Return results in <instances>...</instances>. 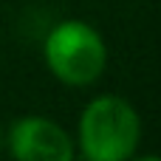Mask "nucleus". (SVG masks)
Masks as SVG:
<instances>
[{
    "instance_id": "nucleus-3",
    "label": "nucleus",
    "mask_w": 161,
    "mask_h": 161,
    "mask_svg": "<svg viewBox=\"0 0 161 161\" xmlns=\"http://www.w3.org/2000/svg\"><path fill=\"white\" fill-rule=\"evenodd\" d=\"M17 161H71L74 139L45 116H20L11 122L3 144Z\"/></svg>"
},
{
    "instance_id": "nucleus-4",
    "label": "nucleus",
    "mask_w": 161,
    "mask_h": 161,
    "mask_svg": "<svg viewBox=\"0 0 161 161\" xmlns=\"http://www.w3.org/2000/svg\"><path fill=\"white\" fill-rule=\"evenodd\" d=\"M3 144H6V136H3V130H0V150H3Z\"/></svg>"
},
{
    "instance_id": "nucleus-2",
    "label": "nucleus",
    "mask_w": 161,
    "mask_h": 161,
    "mask_svg": "<svg viewBox=\"0 0 161 161\" xmlns=\"http://www.w3.org/2000/svg\"><path fill=\"white\" fill-rule=\"evenodd\" d=\"M42 59L51 76H57L62 85L85 88L102 76L108 65V48L91 23L62 20L48 31L42 42Z\"/></svg>"
},
{
    "instance_id": "nucleus-1",
    "label": "nucleus",
    "mask_w": 161,
    "mask_h": 161,
    "mask_svg": "<svg viewBox=\"0 0 161 161\" xmlns=\"http://www.w3.org/2000/svg\"><path fill=\"white\" fill-rule=\"evenodd\" d=\"M76 139L88 161H127L142 142V116L125 96H96L79 116Z\"/></svg>"
}]
</instances>
